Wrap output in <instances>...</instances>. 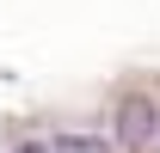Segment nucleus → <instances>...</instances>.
<instances>
[{
    "mask_svg": "<svg viewBox=\"0 0 160 153\" xmlns=\"http://www.w3.org/2000/svg\"><path fill=\"white\" fill-rule=\"evenodd\" d=\"M56 153H117L111 141H99V135H62V141H49Z\"/></svg>",
    "mask_w": 160,
    "mask_h": 153,
    "instance_id": "f03ea898",
    "label": "nucleus"
},
{
    "mask_svg": "<svg viewBox=\"0 0 160 153\" xmlns=\"http://www.w3.org/2000/svg\"><path fill=\"white\" fill-rule=\"evenodd\" d=\"M154 135H160V110L142 92H129L117 104V147H154Z\"/></svg>",
    "mask_w": 160,
    "mask_h": 153,
    "instance_id": "f257e3e1",
    "label": "nucleus"
},
{
    "mask_svg": "<svg viewBox=\"0 0 160 153\" xmlns=\"http://www.w3.org/2000/svg\"><path fill=\"white\" fill-rule=\"evenodd\" d=\"M12 153H56V147H43V141H19Z\"/></svg>",
    "mask_w": 160,
    "mask_h": 153,
    "instance_id": "7ed1b4c3",
    "label": "nucleus"
}]
</instances>
